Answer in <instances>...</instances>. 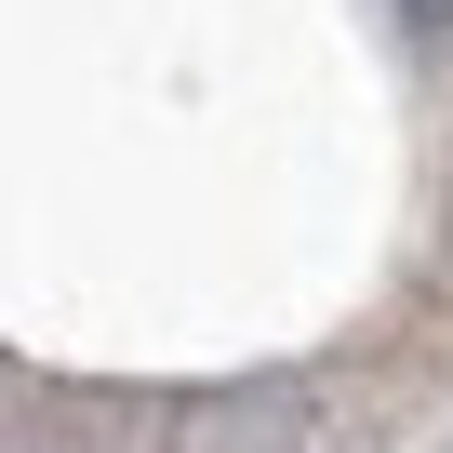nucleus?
<instances>
[{"label": "nucleus", "instance_id": "nucleus-1", "mask_svg": "<svg viewBox=\"0 0 453 453\" xmlns=\"http://www.w3.org/2000/svg\"><path fill=\"white\" fill-rule=\"evenodd\" d=\"M187 453H347V426L307 400V387H254V400H213L187 426Z\"/></svg>", "mask_w": 453, "mask_h": 453}, {"label": "nucleus", "instance_id": "nucleus-2", "mask_svg": "<svg viewBox=\"0 0 453 453\" xmlns=\"http://www.w3.org/2000/svg\"><path fill=\"white\" fill-rule=\"evenodd\" d=\"M387 14H400L413 41H453V0H387Z\"/></svg>", "mask_w": 453, "mask_h": 453}]
</instances>
